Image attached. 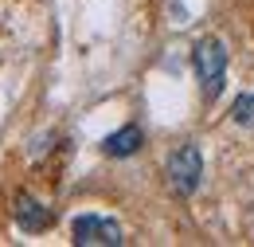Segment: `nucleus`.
<instances>
[{
	"label": "nucleus",
	"mask_w": 254,
	"mask_h": 247,
	"mask_svg": "<svg viewBox=\"0 0 254 247\" xmlns=\"http://www.w3.org/2000/svg\"><path fill=\"white\" fill-rule=\"evenodd\" d=\"M141 145H145V133H141L137 125H122L118 133H110V137L102 141V149L110 157H133Z\"/></svg>",
	"instance_id": "39448f33"
},
{
	"label": "nucleus",
	"mask_w": 254,
	"mask_h": 247,
	"mask_svg": "<svg viewBox=\"0 0 254 247\" xmlns=\"http://www.w3.org/2000/svg\"><path fill=\"white\" fill-rule=\"evenodd\" d=\"M231 118H235V122L243 125V129H254V94H243V98L235 102Z\"/></svg>",
	"instance_id": "423d86ee"
},
{
	"label": "nucleus",
	"mask_w": 254,
	"mask_h": 247,
	"mask_svg": "<svg viewBox=\"0 0 254 247\" xmlns=\"http://www.w3.org/2000/svg\"><path fill=\"white\" fill-rule=\"evenodd\" d=\"M51 208H43L35 196H16V224L24 228V232H43V228H51Z\"/></svg>",
	"instance_id": "20e7f679"
},
{
	"label": "nucleus",
	"mask_w": 254,
	"mask_h": 247,
	"mask_svg": "<svg viewBox=\"0 0 254 247\" xmlns=\"http://www.w3.org/2000/svg\"><path fill=\"white\" fill-rule=\"evenodd\" d=\"M203 181V157H199V145L195 141H184L176 153L168 157V188L176 196H191Z\"/></svg>",
	"instance_id": "f03ea898"
},
{
	"label": "nucleus",
	"mask_w": 254,
	"mask_h": 247,
	"mask_svg": "<svg viewBox=\"0 0 254 247\" xmlns=\"http://www.w3.org/2000/svg\"><path fill=\"white\" fill-rule=\"evenodd\" d=\"M191 67H195V79L203 87V98H219L223 94V79H227V47L219 39H199L191 47Z\"/></svg>",
	"instance_id": "f257e3e1"
},
{
	"label": "nucleus",
	"mask_w": 254,
	"mask_h": 247,
	"mask_svg": "<svg viewBox=\"0 0 254 247\" xmlns=\"http://www.w3.org/2000/svg\"><path fill=\"white\" fill-rule=\"evenodd\" d=\"M70 236H74L78 247H118V244H126L122 224L110 220V216H94V212L74 220V224H70Z\"/></svg>",
	"instance_id": "7ed1b4c3"
}]
</instances>
